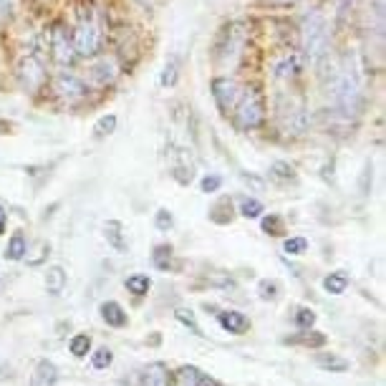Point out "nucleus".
I'll return each instance as SVG.
<instances>
[{
	"mask_svg": "<svg viewBox=\"0 0 386 386\" xmlns=\"http://www.w3.org/2000/svg\"><path fill=\"white\" fill-rule=\"evenodd\" d=\"M300 43L303 51L311 58L313 64L321 66L326 58L331 56V33H329V21L318 11H311L303 23H300Z\"/></svg>",
	"mask_w": 386,
	"mask_h": 386,
	"instance_id": "2",
	"label": "nucleus"
},
{
	"mask_svg": "<svg viewBox=\"0 0 386 386\" xmlns=\"http://www.w3.org/2000/svg\"><path fill=\"white\" fill-rule=\"evenodd\" d=\"M104 235L109 240V245L116 250V253H127V242H124V232H121V222L111 220L104 225Z\"/></svg>",
	"mask_w": 386,
	"mask_h": 386,
	"instance_id": "15",
	"label": "nucleus"
},
{
	"mask_svg": "<svg viewBox=\"0 0 386 386\" xmlns=\"http://www.w3.org/2000/svg\"><path fill=\"white\" fill-rule=\"evenodd\" d=\"M331 96H334L336 109L344 116H356L361 111V79H358V71L353 58L344 56L341 64L334 69V79H331Z\"/></svg>",
	"mask_w": 386,
	"mask_h": 386,
	"instance_id": "1",
	"label": "nucleus"
},
{
	"mask_svg": "<svg viewBox=\"0 0 386 386\" xmlns=\"http://www.w3.org/2000/svg\"><path fill=\"white\" fill-rule=\"evenodd\" d=\"M28 253V245H25V237L21 235V232H16V235L8 240V248H6V258L8 260H23V255Z\"/></svg>",
	"mask_w": 386,
	"mask_h": 386,
	"instance_id": "18",
	"label": "nucleus"
},
{
	"mask_svg": "<svg viewBox=\"0 0 386 386\" xmlns=\"http://www.w3.org/2000/svg\"><path fill=\"white\" fill-rule=\"evenodd\" d=\"M263 230H266L268 235H283V220L278 217V215H271V217L263 220Z\"/></svg>",
	"mask_w": 386,
	"mask_h": 386,
	"instance_id": "34",
	"label": "nucleus"
},
{
	"mask_svg": "<svg viewBox=\"0 0 386 386\" xmlns=\"http://www.w3.org/2000/svg\"><path fill=\"white\" fill-rule=\"evenodd\" d=\"M268 3H273V6H295L298 0H268Z\"/></svg>",
	"mask_w": 386,
	"mask_h": 386,
	"instance_id": "41",
	"label": "nucleus"
},
{
	"mask_svg": "<svg viewBox=\"0 0 386 386\" xmlns=\"http://www.w3.org/2000/svg\"><path fill=\"white\" fill-rule=\"evenodd\" d=\"M232 116H235V124L245 132L250 129H258L266 119V106H263V96L258 93V89H242L240 98H237L235 109H232Z\"/></svg>",
	"mask_w": 386,
	"mask_h": 386,
	"instance_id": "4",
	"label": "nucleus"
},
{
	"mask_svg": "<svg viewBox=\"0 0 386 386\" xmlns=\"http://www.w3.org/2000/svg\"><path fill=\"white\" fill-rule=\"evenodd\" d=\"M220 326L227 331V334H245V331L250 329V321L248 316H242V313L237 311H225V313H220Z\"/></svg>",
	"mask_w": 386,
	"mask_h": 386,
	"instance_id": "11",
	"label": "nucleus"
},
{
	"mask_svg": "<svg viewBox=\"0 0 386 386\" xmlns=\"http://www.w3.org/2000/svg\"><path fill=\"white\" fill-rule=\"evenodd\" d=\"M222 38H225V46L220 48V56H225V61L230 56L232 58L240 56V48H242V43H245V30H242V25L230 23L225 28V33H222Z\"/></svg>",
	"mask_w": 386,
	"mask_h": 386,
	"instance_id": "9",
	"label": "nucleus"
},
{
	"mask_svg": "<svg viewBox=\"0 0 386 386\" xmlns=\"http://www.w3.org/2000/svg\"><path fill=\"white\" fill-rule=\"evenodd\" d=\"M46 288H48V293H51V295H61V293H64V288H66V273H64V268H58V266L48 268V273H46Z\"/></svg>",
	"mask_w": 386,
	"mask_h": 386,
	"instance_id": "17",
	"label": "nucleus"
},
{
	"mask_svg": "<svg viewBox=\"0 0 386 386\" xmlns=\"http://www.w3.org/2000/svg\"><path fill=\"white\" fill-rule=\"evenodd\" d=\"M154 225L159 227V230H169V227L174 225V220H172V212H167V210H159L154 217Z\"/></svg>",
	"mask_w": 386,
	"mask_h": 386,
	"instance_id": "37",
	"label": "nucleus"
},
{
	"mask_svg": "<svg viewBox=\"0 0 386 386\" xmlns=\"http://www.w3.org/2000/svg\"><path fill=\"white\" fill-rule=\"evenodd\" d=\"M69 348H71V353L74 356H86L89 353V348H91V339H89L86 334H79V336H74L71 339V344H69Z\"/></svg>",
	"mask_w": 386,
	"mask_h": 386,
	"instance_id": "27",
	"label": "nucleus"
},
{
	"mask_svg": "<svg viewBox=\"0 0 386 386\" xmlns=\"http://www.w3.org/2000/svg\"><path fill=\"white\" fill-rule=\"evenodd\" d=\"M260 298H266V300L278 298V283L276 280H263V283H260Z\"/></svg>",
	"mask_w": 386,
	"mask_h": 386,
	"instance_id": "36",
	"label": "nucleus"
},
{
	"mask_svg": "<svg viewBox=\"0 0 386 386\" xmlns=\"http://www.w3.org/2000/svg\"><path fill=\"white\" fill-rule=\"evenodd\" d=\"M283 250L288 255H303L308 250V240L306 237H288V240L283 242Z\"/></svg>",
	"mask_w": 386,
	"mask_h": 386,
	"instance_id": "28",
	"label": "nucleus"
},
{
	"mask_svg": "<svg viewBox=\"0 0 386 386\" xmlns=\"http://www.w3.org/2000/svg\"><path fill=\"white\" fill-rule=\"evenodd\" d=\"M116 116L114 114H106V116H101V119L93 124V134H96L98 139L101 137H109V134H114V129H116Z\"/></svg>",
	"mask_w": 386,
	"mask_h": 386,
	"instance_id": "24",
	"label": "nucleus"
},
{
	"mask_svg": "<svg viewBox=\"0 0 386 386\" xmlns=\"http://www.w3.org/2000/svg\"><path fill=\"white\" fill-rule=\"evenodd\" d=\"M74 51L76 56H93L98 51V43H101V30H98L96 13H93L91 3L81 8L79 13V23L74 30Z\"/></svg>",
	"mask_w": 386,
	"mask_h": 386,
	"instance_id": "3",
	"label": "nucleus"
},
{
	"mask_svg": "<svg viewBox=\"0 0 386 386\" xmlns=\"http://www.w3.org/2000/svg\"><path fill=\"white\" fill-rule=\"evenodd\" d=\"M91 76L96 79V84L106 86V84H111V81L116 79V64L111 58H101V61H96V64L91 66Z\"/></svg>",
	"mask_w": 386,
	"mask_h": 386,
	"instance_id": "14",
	"label": "nucleus"
},
{
	"mask_svg": "<svg viewBox=\"0 0 386 386\" xmlns=\"http://www.w3.org/2000/svg\"><path fill=\"white\" fill-rule=\"evenodd\" d=\"M260 212H263V202L260 200H253V197H242L240 200V215L242 217H260Z\"/></svg>",
	"mask_w": 386,
	"mask_h": 386,
	"instance_id": "25",
	"label": "nucleus"
},
{
	"mask_svg": "<svg viewBox=\"0 0 386 386\" xmlns=\"http://www.w3.org/2000/svg\"><path fill=\"white\" fill-rule=\"evenodd\" d=\"M152 260H154V266L159 268V271H169V263H172V245H157Z\"/></svg>",
	"mask_w": 386,
	"mask_h": 386,
	"instance_id": "23",
	"label": "nucleus"
},
{
	"mask_svg": "<svg viewBox=\"0 0 386 386\" xmlns=\"http://www.w3.org/2000/svg\"><path fill=\"white\" fill-rule=\"evenodd\" d=\"M51 56L58 66H71L76 58V51H74V40L69 38V30L64 28V23H56L51 30Z\"/></svg>",
	"mask_w": 386,
	"mask_h": 386,
	"instance_id": "6",
	"label": "nucleus"
},
{
	"mask_svg": "<svg viewBox=\"0 0 386 386\" xmlns=\"http://www.w3.org/2000/svg\"><path fill=\"white\" fill-rule=\"evenodd\" d=\"M18 79L23 84L25 91H38L43 84H46V71L35 56H25L21 64H18Z\"/></svg>",
	"mask_w": 386,
	"mask_h": 386,
	"instance_id": "7",
	"label": "nucleus"
},
{
	"mask_svg": "<svg viewBox=\"0 0 386 386\" xmlns=\"http://www.w3.org/2000/svg\"><path fill=\"white\" fill-rule=\"evenodd\" d=\"M271 177L273 179H280V182H290V179H295V169L290 167L288 161H273Z\"/></svg>",
	"mask_w": 386,
	"mask_h": 386,
	"instance_id": "26",
	"label": "nucleus"
},
{
	"mask_svg": "<svg viewBox=\"0 0 386 386\" xmlns=\"http://www.w3.org/2000/svg\"><path fill=\"white\" fill-rule=\"evenodd\" d=\"M13 8H16V0H0V21L13 16Z\"/></svg>",
	"mask_w": 386,
	"mask_h": 386,
	"instance_id": "38",
	"label": "nucleus"
},
{
	"mask_svg": "<svg viewBox=\"0 0 386 386\" xmlns=\"http://www.w3.org/2000/svg\"><path fill=\"white\" fill-rule=\"evenodd\" d=\"M298 66H300L298 56H285L280 64L276 66V79H290V76H295Z\"/></svg>",
	"mask_w": 386,
	"mask_h": 386,
	"instance_id": "21",
	"label": "nucleus"
},
{
	"mask_svg": "<svg viewBox=\"0 0 386 386\" xmlns=\"http://www.w3.org/2000/svg\"><path fill=\"white\" fill-rule=\"evenodd\" d=\"M98 313H101V318H104L109 326H114V329L127 326V313H124V308H121L116 300H106V303H101Z\"/></svg>",
	"mask_w": 386,
	"mask_h": 386,
	"instance_id": "12",
	"label": "nucleus"
},
{
	"mask_svg": "<svg viewBox=\"0 0 386 386\" xmlns=\"http://www.w3.org/2000/svg\"><path fill=\"white\" fill-rule=\"evenodd\" d=\"M53 89H56L58 96L66 98V101H79V98H84L89 93L86 84L76 74H69V71H64V74H58L56 79H53Z\"/></svg>",
	"mask_w": 386,
	"mask_h": 386,
	"instance_id": "8",
	"label": "nucleus"
},
{
	"mask_svg": "<svg viewBox=\"0 0 386 386\" xmlns=\"http://www.w3.org/2000/svg\"><path fill=\"white\" fill-rule=\"evenodd\" d=\"M174 316H177V321H182L185 326H190L192 334L202 336V331H200V326H197V321H195V316H192V311H182V308H179V311L174 313Z\"/></svg>",
	"mask_w": 386,
	"mask_h": 386,
	"instance_id": "35",
	"label": "nucleus"
},
{
	"mask_svg": "<svg viewBox=\"0 0 386 386\" xmlns=\"http://www.w3.org/2000/svg\"><path fill=\"white\" fill-rule=\"evenodd\" d=\"M6 222H8V215H6V210L0 208V235L6 232Z\"/></svg>",
	"mask_w": 386,
	"mask_h": 386,
	"instance_id": "40",
	"label": "nucleus"
},
{
	"mask_svg": "<svg viewBox=\"0 0 386 386\" xmlns=\"http://www.w3.org/2000/svg\"><path fill=\"white\" fill-rule=\"evenodd\" d=\"M295 323H298L300 329H311L313 323H316V313H313L311 308H298V313H295Z\"/></svg>",
	"mask_w": 386,
	"mask_h": 386,
	"instance_id": "33",
	"label": "nucleus"
},
{
	"mask_svg": "<svg viewBox=\"0 0 386 386\" xmlns=\"http://www.w3.org/2000/svg\"><path fill=\"white\" fill-rule=\"evenodd\" d=\"M111 361H114V353H111L109 348H98V351L93 353V358H91L93 369H106Z\"/></svg>",
	"mask_w": 386,
	"mask_h": 386,
	"instance_id": "31",
	"label": "nucleus"
},
{
	"mask_svg": "<svg viewBox=\"0 0 386 386\" xmlns=\"http://www.w3.org/2000/svg\"><path fill=\"white\" fill-rule=\"evenodd\" d=\"M212 381L195 366H182L177 371V386H210Z\"/></svg>",
	"mask_w": 386,
	"mask_h": 386,
	"instance_id": "13",
	"label": "nucleus"
},
{
	"mask_svg": "<svg viewBox=\"0 0 386 386\" xmlns=\"http://www.w3.org/2000/svg\"><path fill=\"white\" fill-rule=\"evenodd\" d=\"M316 361H318V366H321V369H326V371H346L348 369L346 358L329 356V353H318Z\"/></svg>",
	"mask_w": 386,
	"mask_h": 386,
	"instance_id": "20",
	"label": "nucleus"
},
{
	"mask_svg": "<svg viewBox=\"0 0 386 386\" xmlns=\"http://www.w3.org/2000/svg\"><path fill=\"white\" fill-rule=\"evenodd\" d=\"M242 89L235 79H227V76H220V79L212 81V96H215V104L222 109V114H232L235 109L237 98H240Z\"/></svg>",
	"mask_w": 386,
	"mask_h": 386,
	"instance_id": "5",
	"label": "nucleus"
},
{
	"mask_svg": "<svg viewBox=\"0 0 386 386\" xmlns=\"http://www.w3.org/2000/svg\"><path fill=\"white\" fill-rule=\"evenodd\" d=\"M58 381V369L51 361H38L35 371L30 376V386H56Z\"/></svg>",
	"mask_w": 386,
	"mask_h": 386,
	"instance_id": "10",
	"label": "nucleus"
},
{
	"mask_svg": "<svg viewBox=\"0 0 386 386\" xmlns=\"http://www.w3.org/2000/svg\"><path fill=\"white\" fill-rule=\"evenodd\" d=\"M323 288L329 290L331 295H341L344 290L348 288V276H346V273H341V271L331 273V276L323 280Z\"/></svg>",
	"mask_w": 386,
	"mask_h": 386,
	"instance_id": "19",
	"label": "nucleus"
},
{
	"mask_svg": "<svg viewBox=\"0 0 386 386\" xmlns=\"http://www.w3.org/2000/svg\"><path fill=\"white\" fill-rule=\"evenodd\" d=\"M142 386H169V374L164 363H152L144 374V381Z\"/></svg>",
	"mask_w": 386,
	"mask_h": 386,
	"instance_id": "16",
	"label": "nucleus"
},
{
	"mask_svg": "<svg viewBox=\"0 0 386 386\" xmlns=\"http://www.w3.org/2000/svg\"><path fill=\"white\" fill-rule=\"evenodd\" d=\"M351 6H353V0H341L339 3V23L346 21V16L351 13Z\"/></svg>",
	"mask_w": 386,
	"mask_h": 386,
	"instance_id": "39",
	"label": "nucleus"
},
{
	"mask_svg": "<svg viewBox=\"0 0 386 386\" xmlns=\"http://www.w3.org/2000/svg\"><path fill=\"white\" fill-rule=\"evenodd\" d=\"M174 81H177V58H169L161 74V86H174Z\"/></svg>",
	"mask_w": 386,
	"mask_h": 386,
	"instance_id": "30",
	"label": "nucleus"
},
{
	"mask_svg": "<svg viewBox=\"0 0 386 386\" xmlns=\"http://www.w3.org/2000/svg\"><path fill=\"white\" fill-rule=\"evenodd\" d=\"M127 288H129V293H134V295H147V293H149V288H152L149 276H132V278H127Z\"/></svg>",
	"mask_w": 386,
	"mask_h": 386,
	"instance_id": "22",
	"label": "nucleus"
},
{
	"mask_svg": "<svg viewBox=\"0 0 386 386\" xmlns=\"http://www.w3.org/2000/svg\"><path fill=\"white\" fill-rule=\"evenodd\" d=\"M220 187H222V177H220V174H208V177L200 182V190L205 192V195H210V192H217Z\"/></svg>",
	"mask_w": 386,
	"mask_h": 386,
	"instance_id": "32",
	"label": "nucleus"
},
{
	"mask_svg": "<svg viewBox=\"0 0 386 386\" xmlns=\"http://www.w3.org/2000/svg\"><path fill=\"white\" fill-rule=\"evenodd\" d=\"M285 344H303V346H323V344H326V336H321V334L298 336V339H285Z\"/></svg>",
	"mask_w": 386,
	"mask_h": 386,
	"instance_id": "29",
	"label": "nucleus"
}]
</instances>
